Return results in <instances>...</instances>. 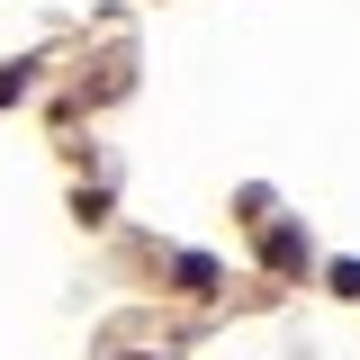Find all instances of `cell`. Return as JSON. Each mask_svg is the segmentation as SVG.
Returning a JSON list of instances; mask_svg holds the SVG:
<instances>
[{
	"mask_svg": "<svg viewBox=\"0 0 360 360\" xmlns=\"http://www.w3.org/2000/svg\"><path fill=\"white\" fill-rule=\"evenodd\" d=\"M27 82H37V63H9V72H0V108H9V99H27Z\"/></svg>",
	"mask_w": 360,
	"mask_h": 360,
	"instance_id": "obj_3",
	"label": "cell"
},
{
	"mask_svg": "<svg viewBox=\"0 0 360 360\" xmlns=\"http://www.w3.org/2000/svg\"><path fill=\"white\" fill-rule=\"evenodd\" d=\"M262 262L270 270H307V234H297V225H270V234H262Z\"/></svg>",
	"mask_w": 360,
	"mask_h": 360,
	"instance_id": "obj_1",
	"label": "cell"
},
{
	"mask_svg": "<svg viewBox=\"0 0 360 360\" xmlns=\"http://www.w3.org/2000/svg\"><path fill=\"white\" fill-rule=\"evenodd\" d=\"M172 279H180V297H217V279H225V270L207 262V252H180V262H172Z\"/></svg>",
	"mask_w": 360,
	"mask_h": 360,
	"instance_id": "obj_2",
	"label": "cell"
}]
</instances>
